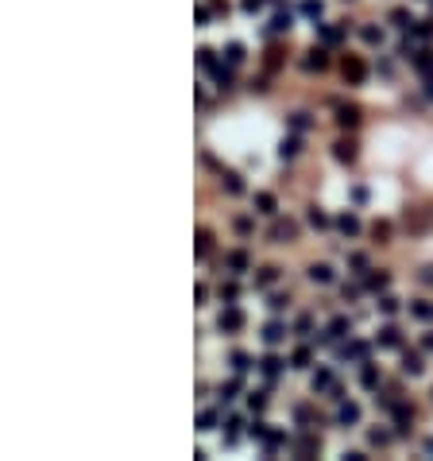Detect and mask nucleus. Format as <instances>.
I'll return each instance as SVG.
<instances>
[{
  "mask_svg": "<svg viewBox=\"0 0 433 461\" xmlns=\"http://www.w3.org/2000/svg\"><path fill=\"white\" fill-rule=\"evenodd\" d=\"M306 66H310V70H325V66H329V55H325V51H310V59H306Z\"/></svg>",
  "mask_w": 433,
  "mask_h": 461,
  "instance_id": "11",
  "label": "nucleus"
},
{
  "mask_svg": "<svg viewBox=\"0 0 433 461\" xmlns=\"http://www.w3.org/2000/svg\"><path fill=\"white\" fill-rule=\"evenodd\" d=\"M228 268H232V271H244V268H248V252H232V256H228Z\"/></svg>",
  "mask_w": 433,
  "mask_h": 461,
  "instance_id": "27",
  "label": "nucleus"
},
{
  "mask_svg": "<svg viewBox=\"0 0 433 461\" xmlns=\"http://www.w3.org/2000/svg\"><path fill=\"white\" fill-rule=\"evenodd\" d=\"M410 310H414V318H433V306H430V302H414Z\"/></svg>",
  "mask_w": 433,
  "mask_h": 461,
  "instance_id": "35",
  "label": "nucleus"
},
{
  "mask_svg": "<svg viewBox=\"0 0 433 461\" xmlns=\"http://www.w3.org/2000/svg\"><path fill=\"white\" fill-rule=\"evenodd\" d=\"M402 341V337H398V329L394 326H387V329H379V345H387V349H394V345Z\"/></svg>",
  "mask_w": 433,
  "mask_h": 461,
  "instance_id": "16",
  "label": "nucleus"
},
{
  "mask_svg": "<svg viewBox=\"0 0 433 461\" xmlns=\"http://www.w3.org/2000/svg\"><path fill=\"white\" fill-rule=\"evenodd\" d=\"M274 279H278V268H263V271H260V283H263V287L274 283Z\"/></svg>",
  "mask_w": 433,
  "mask_h": 461,
  "instance_id": "40",
  "label": "nucleus"
},
{
  "mask_svg": "<svg viewBox=\"0 0 433 461\" xmlns=\"http://www.w3.org/2000/svg\"><path fill=\"white\" fill-rule=\"evenodd\" d=\"M302 12H306V16H321V0H306Z\"/></svg>",
  "mask_w": 433,
  "mask_h": 461,
  "instance_id": "41",
  "label": "nucleus"
},
{
  "mask_svg": "<svg viewBox=\"0 0 433 461\" xmlns=\"http://www.w3.org/2000/svg\"><path fill=\"white\" fill-rule=\"evenodd\" d=\"M376 384H379V372L368 364V368H364V387H376Z\"/></svg>",
  "mask_w": 433,
  "mask_h": 461,
  "instance_id": "38",
  "label": "nucleus"
},
{
  "mask_svg": "<svg viewBox=\"0 0 433 461\" xmlns=\"http://www.w3.org/2000/svg\"><path fill=\"white\" fill-rule=\"evenodd\" d=\"M216 326L224 329V333H236V329L244 326V318H240V310H236V306H228V310H220V318H216Z\"/></svg>",
  "mask_w": 433,
  "mask_h": 461,
  "instance_id": "1",
  "label": "nucleus"
},
{
  "mask_svg": "<svg viewBox=\"0 0 433 461\" xmlns=\"http://www.w3.org/2000/svg\"><path fill=\"white\" fill-rule=\"evenodd\" d=\"M310 279L314 283H332V268L329 264H314V268H310Z\"/></svg>",
  "mask_w": 433,
  "mask_h": 461,
  "instance_id": "10",
  "label": "nucleus"
},
{
  "mask_svg": "<svg viewBox=\"0 0 433 461\" xmlns=\"http://www.w3.org/2000/svg\"><path fill=\"white\" fill-rule=\"evenodd\" d=\"M310 329H314V318H310V314H302V318H298V333H310Z\"/></svg>",
  "mask_w": 433,
  "mask_h": 461,
  "instance_id": "42",
  "label": "nucleus"
},
{
  "mask_svg": "<svg viewBox=\"0 0 433 461\" xmlns=\"http://www.w3.org/2000/svg\"><path fill=\"white\" fill-rule=\"evenodd\" d=\"M310 360H314V353H310V349H294V368H310Z\"/></svg>",
  "mask_w": 433,
  "mask_h": 461,
  "instance_id": "19",
  "label": "nucleus"
},
{
  "mask_svg": "<svg viewBox=\"0 0 433 461\" xmlns=\"http://www.w3.org/2000/svg\"><path fill=\"white\" fill-rule=\"evenodd\" d=\"M390 24H394V28H414V20H410V12H406V8H394V12H390Z\"/></svg>",
  "mask_w": 433,
  "mask_h": 461,
  "instance_id": "15",
  "label": "nucleus"
},
{
  "mask_svg": "<svg viewBox=\"0 0 433 461\" xmlns=\"http://www.w3.org/2000/svg\"><path fill=\"white\" fill-rule=\"evenodd\" d=\"M332 387H336V384H332V372H329V368H318V372H314V391H332Z\"/></svg>",
  "mask_w": 433,
  "mask_h": 461,
  "instance_id": "5",
  "label": "nucleus"
},
{
  "mask_svg": "<svg viewBox=\"0 0 433 461\" xmlns=\"http://www.w3.org/2000/svg\"><path fill=\"white\" fill-rule=\"evenodd\" d=\"M232 368H236V372H248V368H252V357H248V353H232Z\"/></svg>",
  "mask_w": 433,
  "mask_h": 461,
  "instance_id": "25",
  "label": "nucleus"
},
{
  "mask_svg": "<svg viewBox=\"0 0 433 461\" xmlns=\"http://www.w3.org/2000/svg\"><path fill=\"white\" fill-rule=\"evenodd\" d=\"M414 66L430 78V74H433V55H430V51H418V55H414Z\"/></svg>",
  "mask_w": 433,
  "mask_h": 461,
  "instance_id": "13",
  "label": "nucleus"
},
{
  "mask_svg": "<svg viewBox=\"0 0 433 461\" xmlns=\"http://www.w3.org/2000/svg\"><path fill=\"white\" fill-rule=\"evenodd\" d=\"M271 31H290V12H278L271 20Z\"/></svg>",
  "mask_w": 433,
  "mask_h": 461,
  "instance_id": "28",
  "label": "nucleus"
},
{
  "mask_svg": "<svg viewBox=\"0 0 433 461\" xmlns=\"http://www.w3.org/2000/svg\"><path fill=\"white\" fill-rule=\"evenodd\" d=\"M236 233H244V237H248V233H252V221H248V217H240V221H236Z\"/></svg>",
  "mask_w": 433,
  "mask_h": 461,
  "instance_id": "45",
  "label": "nucleus"
},
{
  "mask_svg": "<svg viewBox=\"0 0 433 461\" xmlns=\"http://www.w3.org/2000/svg\"><path fill=\"white\" fill-rule=\"evenodd\" d=\"M260 4H263V0H244V12H256Z\"/></svg>",
  "mask_w": 433,
  "mask_h": 461,
  "instance_id": "47",
  "label": "nucleus"
},
{
  "mask_svg": "<svg viewBox=\"0 0 433 461\" xmlns=\"http://www.w3.org/2000/svg\"><path fill=\"white\" fill-rule=\"evenodd\" d=\"M282 337H286V326H282V322H267V326H263V341L267 345H278Z\"/></svg>",
  "mask_w": 433,
  "mask_h": 461,
  "instance_id": "4",
  "label": "nucleus"
},
{
  "mask_svg": "<svg viewBox=\"0 0 433 461\" xmlns=\"http://www.w3.org/2000/svg\"><path fill=\"white\" fill-rule=\"evenodd\" d=\"M321 39H325V43H340L344 31H340V28H321Z\"/></svg>",
  "mask_w": 433,
  "mask_h": 461,
  "instance_id": "29",
  "label": "nucleus"
},
{
  "mask_svg": "<svg viewBox=\"0 0 433 461\" xmlns=\"http://www.w3.org/2000/svg\"><path fill=\"white\" fill-rule=\"evenodd\" d=\"M256 206H260V213H274V198L271 194H256Z\"/></svg>",
  "mask_w": 433,
  "mask_h": 461,
  "instance_id": "24",
  "label": "nucleus"
},
{
  "mask_svg": "<svg viewBox=\"0 0 433 461\" xmlns=\"http://www.w3.org/2000/svg\"><path fill=\"white\" fill-rule=\"evenodd\" d=\"M368 291H383V287H387V275H383V271H379V275H368Z\"/></svg>",
  "mask_w": 433,
  "mask_h": 461,
  "instance_id": "30",
  "label": "nucleus"
},
{
  "mask_svg": "<svg viewBox=\"0 0 433 461\" xmlns=\"http://www.w3.org/2000/svg\"><path fill=\"white\" fill-rule=\"evenodd\" d=\"M336 159H340V163H352V159H356V148L340 140V144H336Z\"/></svg>",
  "mask_w": 433,
  "mask_h": 461,
  "instance_id": "18",
  "label": "nucleus"
},
{
  "mask_svg": "<svg viewBox=\"0 0 433 461\" xmlns=\"http://www.w3.org/2000/svg\"><path fill=\"white\" fill-rule=\"evenodd\" d=\"M364 43H383V31L379 28H364Z\"/></svg>",
  "mask_w": 433,
  "mask_h": 461,
  "instance_id": "36",
  "label": "nucleus"
},
{
  "mask_svg": "<svg viewBox=\"0 0 433 461\" xmlns=\"http://www.w3.org/2000/svg\"><path fill=\"white\" fill-rule=\"evenodd\" d=\"M248 407H252V411H263V407H267V395H263V391H252V395H248Z\"/></svg>",
  "mask_w": 433,
  "mask_h": 461,
  "instance_id": "31",
  "label": "nucleus"
},
{
  "mask_svg": "<svg viewBox=\"0 0 433 461\" xmlns=\"http://www.w3.org/2000/svg\"><path fill=\"white\" fill-rule=\"evenodd\" d=\"M216 426V415L213 411H202V415H198V430H213Z\"/></svg>",
  "mask_w": 433,
  "mask_h": 461,
  "instance_id": "26",
  "label": "nucleus"
},
{
  "mask_svg": "<svg viewBox=\"0 0 433 461\" xmlns=\"http://www.w3.org/2000/svg\"><path fill=\"white\" fill-rule=\"evenodd\" d=\"M426 93H430V97H433V78H430V82H426Z\"/></svg>",
  "mask_w": 433,
  "mask_h": 461,
  "instance_id": "48",
  "label": "nucleus"
},
{
  "mask_svg": "<svg viewBox=\"0 0 433 461\" xmlns=\"http://www.w3.org/2000/svg\"><path fill=\"white\" fill-rule=\"evenodd\" d=\"M318 438H310V434H306V438H298V457H310V453H318Z\"/></svg>",
  "mask_w": 433,
  "mask_h": 461,
  "instance_id": "14",
  "label": "nucleus"
},
{
  "mask_svg": "<svg viewBox=\"0 0 433 461\" xmlns=\"http://www.w3.org/2000/svg\"><path fill=\"white\" fill-rule=\"evenodd\" d=\"M209 248H213V237H209V229H202L198 233V256H209Z\"/></svg>",
  "mask_w": 433,
  "mask_h": 461,
  "instance_id": "20",
  "label": "nucleus"
},
{
  "mask_svg": "<svg viewBox=\"0 0 433 461\" xmlns=\"http://www.w3.org/2000/svg\"><path fill=\"white\" fill-rule=\"evenodd\" d=\"M390 442V434H383V430H372V446H387Z\"/></svg>",
  "mask_w": 433,
  "mask_h": 461,
  "instance_id": "43",
  "label": "nucleus"
},
{
  "mask_svg": "<svg viewBox=\"0 0 433 461\" xmlns=\"http://www.w3.org/2000/svg\"><path fill=\"white\" fill-rule=\"evenodd\" d=\"M220 298H228V302H232V298H236V283H224V287H220Z\"/></svg>",
  "mask_w": 433,
  "mask_h": 461,
  "instance_id": "44",
  "label": "nucleus"
},
{
  "mask_svg": "<svg viewBox=\"0 0 433 461\" xmlns=\"http://www.w3.org/2000/svg\"><path fill=\"white\" fill-rule=\"evenodd\" d=\"M422 368H426V364H422L418 353H406V357H402V372H406V376H422Z\"/></svg>",
  "mask_w": 433,
  "mask_h": 461,
  "instance_id": "8",
  "label": "nucleus"
},
{
  "mask_svg": "<svg viewBox=\"0 0 433 461\" xmlns=\"http://www.w3.org/2000/svg\"><path fill=\"white\" fill-rule=\"evenodd\" d=\"M278 155H282V159H294V155H298V140H294V136H290V140H282Z\"/></svg>",
  "mask_w": 433,
  "mask_h": 461,
  "instance_id": "21",
  "label": "nucleus"
},
{
  "mask_svg": "<svg viewBox=\"0 0 433 461\" xmlns=\"http://www.w3.org/2000/svg\"><path fill=\"white\" fill-rule=\"evenodd\" d=\"M336 229H340V233H344V237H356V233H360V221H356V217H352V213H344V217H340V221H336Z\"/></svg>",
  "mask_w": 433,
  "mask_h": 461,
  "instance_id": "12",
  "label": "nucleus"
},
{
  "mask_svg": "<svg viewBox=\"0 0 433 461\" xmlns=\"http://www.w3.org/2000/svg\"><path fill=\"white\" fill-rule=\"evenodd\" d=\"M379 310H383V314H394V310H398V298L383 295V298H379Z\"/></svg>",
  "mask_w": 433,
  "mask_h": 461,
  "instance_id": "33",
  "label": "nucleus"
},
{
  "mask_svg": "<svg viewBox=\"0 0 433 461\" xmlns=\"http://www.w3.org/2000/svg\"><path fill=\"white\" fill-rule=\"evenodd\" d=\"M340 357H348V360H368V345H364V341H352V345L340 349Z\"/></svg>",
  "mask_w": 433,
  "mask_h": 461,
  "instance_id": "6",
  "label": "nucleus"
},
{
  "mask_svg": "<svg viewBox=\"0 0 433 461\" xmlns=\"http://www.w3.org/2000/svg\"><path fill=\"white\" fill-rule=\"evenodd\" d=\"M426 453H433V438H430V442H426Z\"/></svg>",
  "mask_w": 433,
  "mask_h": 461,
  "instance_id": "49",
  "label": "nucleus"
},
{
  "mask_svg": "<svg viewBox=\"0 0 433 461\" xmlns=\"http://www.w3.org/2000/svg\"><path fill=\"white\" fill-rule=\"evenodd\" d=\"M236 391H240V384H236V380H232V384H224V387H220V403H232V399H236Z\"/></svg>",
  "mask_w": 433,
  "mask_h": 461,
  "instance_id": "32",
  "label": "nucleus"
},
{
  "mask_svg": "<svg viewBox=\"0 0 433 461\" xmlns=\"http://www.w3.org/2000/svg\"><path fill=\"white\" fill-rule=\"evenodd\" d=\"M340 70H344L348 82H360V78H364V62H360V59H344V66H340Z\"/></svg>",
  "mask_w": 433,
  "mask_h": 461,
  "instance_id": "7",
  "label": "nucleus"
},
{
  "mask_svg": "<svg viewBox=\"0 0 433 461\" xmlns=\"http://www.w3.org/2000/svg\"><path fill=\"white\" fill-rule=\"evenodd\" d=\"M260 368L267 372V376H278V372H282V360L271 353V357H263V360H260Z\"/></svg>",
  "mask_w": 433,
  "mask_h": 461,
  "instance_id": "17",
  "label": "nucleus"
},
{
  "mask_svg": "<svg viewBox=\"0 0 433 461\" xmlns=\"http://www.w3.org/2000/svg\"><path fill=\"white\" fill-rule=\"evenodd\" d=\"M310 225H314V229H325V225H329V217H325V213H318V209H310Z\"/></svg>",
  "mask_w": 433,
  "mask_h": 461,
  "instance_id": "37",
  "label": "nucleus"
},
{
  "mask_svg": "<svg viewBox=\"0 0 433 461\" xmlns=\"http://www.w3.org/2000/svg\"><path fill=\"white\" fill-rule=\"evenodd\" d=\"M198 62H202L205 70H216V59H213V51H209V47H202V51H198Z\"/></svg>",
  "mask_w": 433,
  "mask_h": 461,
  "instance_id": "23",
  "label": "nucleus"
},
{
  "mask_svg": "<svg viewBox=\"0 0 433 461\" xmlns=\"http://www.w3.org/2000/svg\"><path fill=\"white\" fill-rule=\"evenodd\" d=\"M336 124H340V128H356V124H360V113H356L352 105H340V109H336Z\"/></svg>",
  "mask_w": 433,
  "mask_h": 461,
  "instance_id": "3",
  "label": "nucleus"
},
{
  "mask_svg": "<svg viewBox=\"0 0 433 461\" xmlns=\"http://www.w3.org/2000/svg\"><path fill=\"white\" fill-rule=\"evenodd\" d=\"M336 422H340V426H352V422H360V407H356V403H344V399H340Z\"/></svg>",
  "mask_w": 433,
  "mask_h": 461,
  "instance_id": "2",
  "label": "nucleus"
},
{
  "mask_svg": "<svg viewBox=\"0 0 433 461\" xmlns=\"http://www.w3.org/2000/svg\"><path fill=\"white\" fill-rule=\"evenodd\" d=\"M224 186H228V194H240V190H244V182L236 179V175H224Z\"/></svg>",
  "mask_w": 433,
  "mask_h": 461,
  "instance_id": "39",
  "label": "nucleus"
},
{
  "mask_svg": "<svg viewBox=\"0 0 433 461\" xmlns=\"http://www.w3.org/2000/svg\"><path fill=\"white\" fill-rule=\"evenodd\" d=\"M224 55H228V66H240V62H244V47H240V43H232L228 51H224Z\"/></svg>",
  "mask_w": 433,
  "mask_h": 461,
  "instance_id": "22",
  "label": "nucleus"
},
{
  "mask_svg": "<svg viewBox=\"0 0 433 461\" xmlns=\"http://www.w3.org/2000/svg\"><path fill=\"white\" fill-rule=\"evenodd\" d=\"M422 349H426V353H433V333H426V337H422Z\"/></svg>",
  "mask_w": 433,
  "mask_h": 461,
  "instance_id": "46",
  "label": "nucleus"
},
{
  "mask_svg": "<svg viewBox=\"0 0 433 461\" xmlns=\"http://www.w3.org/2000/svg\"><path fill=\"white\" fill-rule=\"evenodd\" d=\"M344 333H348V318L336 314V318L329 322V329H325V337H344Z\"/></svg>",
  "mask_w": 433,
  "mask_h": 461,
  "instance_id": "9",
  "label": "nucleus"
},
{
  "mask_svg": "<svg viewBox=\"0 0 433 461\" xmlns=\"http://www.w3.org/2000/svg\"><path fill=\"white\" fill-rule=\"evenodd\" d=\"M290 124H294V132H306V128H310V117H306V113H294Z\"/></svg>",
  "mask_w": 433,
  "mask_h": 461,
  "instance_id": "34",
  "label": "nucleus"
}]
</instances>
